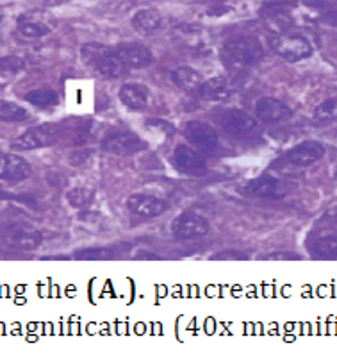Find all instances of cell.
<instances>
[{
  "instance_id": "1",
  "label": "cell",
  "mask_w": 337,
  "mask_h": 359,
  "mask_svg": "<svg viewBox=\"0 0 337 359\" xmlns=\"http://www.w3.org/2000/svg\"><path fill=\"white\" fill-rule=\"evenodd\" d=\"M263 45L254 36H235L221 47V61L228 70L240 72L254 67L263 60Z\"/></svg>"
},
{
  "instance_id": "2",
  "label": "cell",
  "mask_w": 337,
  "mask_h": 359,
  "mask_svg": "<svg viewBox=\"0 0 337 359\" xmlns=\"http://www.w3.org/2000/svg\"><path fill=\"white\" fill-rule=\"evenodd\" d=\"M81 57L86 67L104 79H118L127 72V67L120 60L116 48L106 47L102 43H86L81 48Z\"/></svg>"
},
{
  "instance_id": "3",
  "label": "cell",
  "mask_w": 337,
  "mask_h": 359,
  "mask_svg": "<svg viewBox=\"0 0 337 359\" xmlns=\"http://www.w3.org/2000/svg\"><path fill=\"white\" fill-rule=\"evenodd\" d=\"M270 47L275 54H279L282 60L289 63L307 60L312 55V45L305 36L296 34V32H279V34L270 36Z\"/></svg>"
},
{
  "instance_id": "4",
  "label": "cell",
  "mask_w": 337,
  "mask_h": 359,
  "mask_svg": "<svg viewBox=\"0 0 337 359\" xmlns=\"http://www.w3.org/2000/svg\"><path fill=\"white\" fill-rule=\"evenodd\" d=\"M325 156V147L318 142H303L300 145L293 147L291 150H287L286 154L275 163V166L282 165L284 168L289 166V168H307V166L318 163L319 159Z\"/></svg>"
},
{
  "instance_id": "5",
  "label": "cell",
  "mask_w": 337,
  "mask_h": 359,
  "mask_svg": "<svg viewBox=\"0 0 337 359\" xmlns=\"http://www.w3.org/2000/svg\"><path fill=\"white\" fill-rule=\"evenodd\" d=\"M54 31V20L45 11H29L18 16L16 20V32L24 40H38Z\"/></svg>"
},
{
  "instance_id": "6",
  "label": "cell",
  "mask_w": 337,
  "mask_h": 359,
  "mask_svg": "<svg viewBox=\"0 0 337 359\" xmlns=\"http://www.w3.org/2000/svg\"><path fill=\"white\" fill-rule=\"evenodd\" d=\"M184 135L186 138H188V142L191 143L200 154H214L216 150H218V147H220L218 133L205 122L193 120V122L186 123Z\"/></svg>"
},
{
  "instance_id": "7",
  "label": "cell",
  "mask_w": 337,
  "mask_h": 359,
  "mask_svg": "<svg viewBox=\"0 0 337 359\" xmlns=\"http://www.w3.org/2000/svg\"><path fill=\"white\" fill-rule=\"evenodd\" d=\"M211 225L207 218L195 211H184L172 222V233L177 240H195L209 233Z\"/></svg>"
},
{
  "instance_id": "8",
  "label": "cell",
  "mask_w": 337,
  "mask_h": 359,
  "mask_svg": "<svg viewBox=\"0 0 337 359\" xmlns=\"http://www.w3.org/2000/svg\"><path fill=\"white\" fill-rule=\"evenodd\" d=\"M245 194L252 195V197L268 198V201H280L289 195V184L275 175L264 174L248 182L245 186Z\"/></svg>"
},
{
  "instance_id": "9",
  "label": "cell",
  "mask_w": 337,
  "mask_h": 359,
  "mask_svg": "<svg viewBox=\"0 0 337 359\" xmlns=\"http://www.w3.org/2000/svg\"><path fill=\"white\" fill-rule=\"evenodd\" d=\"M102 149L114 156H132L146 149V143L130 130H116L102 140Z\"/></svg>"
},
{
  "instance_id": "10",
  "label": "cell",
  "mask_w": 337,
  "mask_h": 359,
  "mask_svg": "<svg viewBox=\"0 0 337 359\" xmlns=\"http://www.w3.org/2000/svg\"><path fill=\"white\" fill-rule=\"evenodd\" d=\"M172 161L175 168L182 174L188 175H204L207 172V163H205L204 156L189 145H177L173 150Z\"/></svg>"
},
{
  "instance_id": "11",
  "label": "cell",
  "mask_w": 337,
  "mask_h": 359,
  "mask_svg": "<svg viewBox=\"0 0 337 359\" xmlns=\"http://www.w3.org/2000/svg\"><path fill=\"white\" fill-rule=\"evenodd\" d=\"M57 140V127L54 126H43L34 127V129L27 130L22 136L11 143L13 150H34L41 149V147H48L55 143Z\"/></svg>"
},
{
  "instance_id": "12",
  "label": "cell",
  "mask_w": 337,
  "mask_h": 359,
  "mask_svg": "<svg viewBox=\"0 0 337 359\" xmlns=\"http://www.w3.org/2000/svg\"><path fill=\"white\" fill-rule=\"evenodd\" d=\"M2 240L9 247H15L20 250H36L43 241V236L34 227L27 225H16V227H8L2 233Z\"/></svg>"
},
{
  "instance_id": "13",
  "label": "cell",
  "mask_w": 337,
  "mask_h": 359,
  "mask_svg": "<svg viewBox=\"0 0 337 359\" xmlns=\"http://www.w3.org/2000/svg\"><path fill=\"white\" fill-rule=\"evenodd\" d=\"M220 123L225 129V133H228L232 136H238V138L254 135L255 129H257V120L254 116L247 115L241 109H227L221 115Z\"/></svg>"
},
{
  "instance_id": "14",
  "label": "cell",
  "mask_w": 337,
  "mask_h": 359,
  "mask_svg": "<svg viewBox=\"0 0 337 359\" xmlns=\"http://www.w3.org/2000/svg\"><path fill=\"white\" fill-rule=\"evenodd\" d=\"M127 208H129L130 213L139 218H157L168 210V202L159 197H153V195L136 194L129 197Z\"/></svg>"
},
{
  "instance_id": "15",
  "label": "cell",
  "mask_w": 337,
  "mask_h": 359,
  "mask_svg": "<svg viewBox=\"0 0 337 359\" xmlns=\"http://www.w3.org/2000/svg\"><path fill=\"white\" fill-rule=\"evenodd\" d=\"M255 118L266 123H279L291 118L293 111L282 100L273 99V97H263L255 102Z\"/></svg>"
},
{
  "instance_id": "16",
  "label": "cell",
  "mask_w": 337,
  "mask_h": 359,
  "mask_svg": "<svg viewBox=\"0 0 337 359\" xmlns=\"http://www.w3.org/2000/svg\"><path fill=\"white\" fill-rule=\"evenodd\" d=\"M235 91H238V86H235V83L231 77H227V75H218L214 79L204 81L200 90L196 91V93L205 100L221 102V100L231 99Z\"/></svg>"
},
{
  "instance_id": "17",
  "label": "cell",
  "mask_w": 337,
  "mask_h": 359,
  "mask_svg": "<svg viewBox=\"0 0 337 359\" xmlns=\"http://www.w3.org/2000/svg\"><path fill=\"white\" fill-rule=\"evenodd\" d=\"M120 60L127 67V70H142V68H149L152 65L153 57L152 52L142 43H123L116 47Z\"/></svg>"
},
{
  "instance_id": "18",
  "label": "cell",
  "mask_w": 337,
  "mask_h": 359,
  "mask_svg": "<svg viewBox=\"0 0 337 359\" xmlns=\"http://www.w3.org/2000/svg\"><path fill=\"white\" fill-rule=\"evenodd\" d=\"M31 175V165L16 154H0V179L2 181H24Z\"/></svg>"
},
{
  "instance_id": "19",
  "label": "cell",
  "mask_w": 337,
  "mask_h": 359,
  "mask_svg": "<svg viewBox=\"0 0 337 359\" xmlns=\"http://www.w3.org/2000/svg\"><path fill=\"white\" fill-rule=\"evenodd\" d=\"M163 24H165L163 16L156 9H139L132 16V27L143 36H152L159 32L163 29Z\"/></svg>"
},
{
  "instance_id": "20",
  "label": "cell",
  "mask_w": 337,
  "mask_h": 359,
  "mask_svg": "<svg viewBox=\"0 0 337 359\" xmlns=\"http://www.w3.org/2000/svg\"><path fill=\"white\" fill-rule=\"evenodd\" d=\"M120 100L125 104L129 109L143 111L149 106V90L145 84L127 83L120 90Z\"/></svg>"
},
{
  "instance_id": "21",
  "label": "cell",
  "mask_w": 337,
  "mask_h": 359,
  "mask_svg": "<svg viewBox=\"0 0 337 359\" xmlns=\"http://www.w3.org/2000/svg\"><path fill=\"white\" fill-rule=\"evenodd\" d=\"M172 81L177 88H181V90L189 91V93H196V91L200 90L202 83V75L191 67H179L172 72Z\"/></svg>"
},
{
  "instance_id": "22",
  "label": "cell",
  "mask_w": 337,
  "mask_h": 359,
  "mask_svg": "<svg viewBox=\"0 0 337 359\" xmlns=\"http://www.w3.org/2000/svg\"><path fill=\"white\" fill-rule=\"evenodd\" d=\"M309 252L318 259H337V236L326 234L319 236L309 245Z\"/></svg>"
},
{
  "instance_id": "23",
  "label": "cell",
  "mask_w": 337,
  "mask_h": 359,
  "mask_svg": "<svg viewBox=\"0 0 337 359\" xmlns=\"http://www.w3.org/2000/svg\"><path fill=\"white\" fill-rule=\"evenodd\" d=\"M177 40L195 52H202L205 48V38L198 27L177 29Z\"/></svg>"
},
{
  "instance_id": "24",
  "label": "cell",
  "mask_w": 337,
  "mask_h": 359,
  "mask_svg": "<svg viewBox=\"0 0 337 359\" xmlns=\"http://www.w3.org/2000/svg\"><path fill=\"white\" fill-rule=\"evenodd\" d=\"M25 100L32 106L47 109V107L57 106L59 95L55 93V90H50V88H39V90H32L25 93Z\"/></svg>"
},
{
  "instance_id": "25",
  "label": "cell",
  "mask_w": 337,
  "mask_h": 359,
  "mask_svg": "<svg viewBox=\"0 0 337 359\" xmlns=\"http://www.w3.org/2000/svg\"><path fill=\"white\" fill-rule=\"evenodd\" d=\"M31 116L25 107L9 100H0V122H24Z\"/></svg>"
},
{
  "instance_id": "26",
  "label": "cell",
  "mask_w": 337,
  "mask_h": 359,
  "mask_svg": "<svg viewBox=\"0 0 337 359\" xmlns=\"http://www.w3.org/2000/svg\"><path fill=\"white\" fill-rule=\"evenodd\" d=\"M67 198L70 202V205H74L77 210H90L95 201V195L93 191L84 188V186H77V188L68 191Z\"/></svg>"
},
{
  "instance_id": "27",
  "label": "cell",
  "mask_w": 337,
  "mask_h": 359,
  "mask_svg": "<svg viewBox=\"0 0 337 359\" xmlns=\"http://www.w3.org/2000/svg\"><path fill=\"white\" fill-rule=\"evenodd\" d=\"M312 120L318 123H329L337 120V97L325 100L312 111Z\"/></svg>"
},
{
  "instance_id": "28",
  "label": "cell",
  "mask_w": 337,
  "mask_h": 359,
  "mask_svg": "<svg viewBox=\"0 0 337 359\" xmlns=\"http://www.w3.org/2000/svg\"><path fill=\"white\" fill-rule=\"evenodd\" d=\"M118 256V250L113 247H93V249H84L75 252V259L86 261H106L114 259Z\"/></svg>"
},
{
  "instance_id": "29",
  "label": "cell",
  "mask_w": 337,
  "mask_h": 359,
  "mask_svg": "<svg viewBox=\"0 0 337 359\" xmlns=\"http://www.w3.org/2000/svg\"><path fill=\"white\" fill-rule=\"evenodd\" d=\"M24 67L25 63L22 57H16V55L0 57V72H4V74H16V72H20Z\"/></svg>"
},
{
  "instance_id": "30",
  "label": "cell",
  "mask_w": 337,
  "mask_h": 359,
  "mask_svg": "<svg viewBox=\"0 0 337 359\" xmlns=\"http://www.w3.org/2000/svg\"><path fill=\"white\" fill-rule=\"evenodd\" d=\"M266 259H300V256H296V254H289V252H275V254H268Z\"/></svg>"
},
{
  "instance_id": "31",
  "label": "cell",
  "mask_w": 337,
  "mask_h": 359,
  "mask_svg": "<svg viewBox=\"0 0 337 359\" xmlns=\"http://www.w3.org/2000/svg\"><path fill=\"white\" fill-rule=\"evenodd\" d=\"M227 256H232V254L231 252H225V254H218V256H214V259H225V257H227ZM234 256L235 257H228V259H245V256H243V254H234Z\"/></svg>"
},
{
  "instance_id": "32",
  "label": "cell",
  "mask_w": 337,
  "mask_h": 359,
  "mask_svg": "<svg viewBox=\"0 0 337 359\" xmlns=\"http://www.w3.org/2000/svg\"><path fill=\"white\" fill-rule=\"evenodd\" d=\"M45 4H61V2H67V0H43Z\"/></svg>"
},
{
  "instance_id": "33",
  "label": "cell",
  "mask_w": 337,
  "mask_h": 359,
  "mask_svg": "<svg viewBox=\"0 0 337 359\" xmlns=\"http://www.w3.org/2000/svg\"><path fill=\"white\" fill-rule=\"evenodd\" d=\"M2 22H4V11L0 8V25H2Z\"/></svg>"
},
{
  "instance_id": "34",
  "label": "cell",
  "mask_w": 337,
  "mask_h": 359,
  "mask_svg": "<svg viewBox=\"0 0 337 359\" xmlns=\"http://www.w3.org/2000/svg\"><path fill=\"white\" fill-rule=\"evenodd\" d=\"M333 177H336V179H337V168H336V170H333Z\"/></svg>"
}]
</instances>
